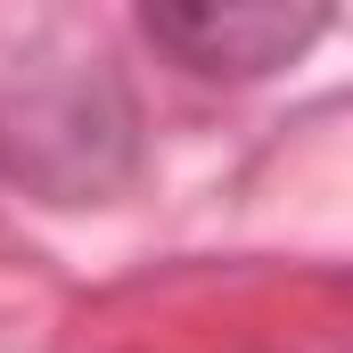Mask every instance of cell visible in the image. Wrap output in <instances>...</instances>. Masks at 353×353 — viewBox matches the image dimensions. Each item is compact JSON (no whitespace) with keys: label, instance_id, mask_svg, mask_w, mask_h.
Listing matches in <instances>:
<instances>
[{"label":"cell","instance_id":"cell-1","mask_svg":"<svg viewBox=\"0 0 353 353\" xmlns=\"http://www.w3.org/2000/svg\"><path fill=\"white\" fill-rule=\"evenodd\" d=\"M140 25H148V41L173 50L181 66L247 83V74H271V66L304 58L321 41L329 8L321 0H157Z\"/></svg>","mask_w":353,"mask_h":353}]
</instances>
